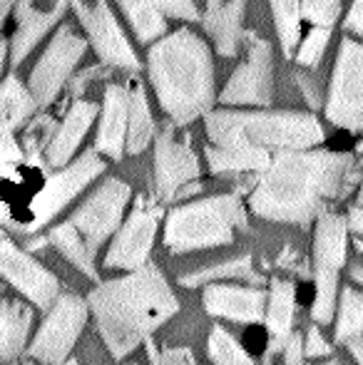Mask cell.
Segmentation results:
<instances>
[{
	"label": "cell",
	"instance_id": "obj_1",
	"mask_svg": "<svg viewBox=\"0 0 363 365\" xmlns=\"http://www.w3.org/2000/svg\"><path fill=\"white\" fill-rule=\"evenodd\" d=\"M356 179V157L326 149H279L259 172L249 209L281 224H309L329 199L346 197Z\"/></svg>",
	"mask_w": 363,
	"mask_h": 365
},
{
	"label": "cell",
	"instance_id": "obj_2",
	"mask_svg": "<svg viewBox=\"0 0 363 365\" xmlns=\"http://www.w3.org/2000/svg\"><path fill=\"white\" fill-rule=\"evenodd\" d=\"M88 306L107 351L117 361L130 356L180 311V301L165 274L150 261L127 276L95 286L88 296Z\"/></svg>",
	"mask_w": 363,
	"mask_h": 365
},
{
	"label": "cell",
	"instance_id": "obj_3",
	"mask_svg": "<svg viewBox=\"0 0 363 365\" xmlns=\"http://www.w3.org/2000/svg\"><path fill=\"white\" fill-rule=\"evenodd\" d=\"M147 68L157 100L175 125H189L209 112L214 102L212 53L189 28L152 45Z\"/></svg>",
	"mask_w": 363,
	"mask_h": 365
},
{
	"label": "cell",
	"instance_id": "obj_4",
	"mask_svg": "<svg viewBox=\"0 0 363 365\" xmlns=\"http://www.w3.org/2000/svg\"><path fill=\"white\" fill-rule=\"evenodd\" d=\"M207 137L214 147L311 149L324 140L321 122L304 112H209Z\"/></svg>",
	"mask_w": 363,
	"mask_h": 365
},
{
	"label": "cell",
	"instance_id": "obj_5",
	"mask_svg": "<svg viewBox=\"0 0 363 365\" xmlns=\"http://www.w3.org/2000/svg\"><path fill=\"white\" fill-rule=\"evenodd\" d=\"M237 229H247V209L239 194L209 197L170 212L165 226V246L172 254L217 249L232 244Z\"/></svg>",
	"mask_w": 363,
	"mask_h": 365
},
{
	"label": "cell",
	"instance_id": "obj_6",
	"mask_svg": "<svg viewBox=\"0 0 363 365\" xmlns=\"http://www.w3.org/2000/svg\"><path fill=\"white\" fill-rule=\"evenodd\" d=\"M349 254V221L341 214L321 212L314 236V281L316 296L311 306V318L319 326L334 321L339 301V274Z\"/></svg>",
	"mask_w": 363,
	"mask_h": 365
},
{
	"label": "cell",
	"instance_id": "obj_7",
	"mask_svg": "<svg viewBox=\"0 0 363 365\" xmlns=\"http://www.w3.org/2000/svg\"><path fill=\"white\" fill-rule=\"evenodd\" d=\"M90 306L78 293H60L45 316L38 336L30 343V358L43 365H63L78 343Z\"/></svg>",
	"mask_w": 363,
	"mask_h": 365
},
{
	"label": "cell",
	"instance_id": "obj_8",
	"mask_svg": "<svg viewBox=\"0 0 363 365\" xmlns=\"http://www.w3.org/2000/svg\"><path fill=\"white\" fill-rule=\"evenodd\" d=\"M326 117L349 132L363 130V43L346 38L331 77Z\"/></svg>",
	"mask_w": 363,
	"mask_h": 365
},
{
	"label": "cell",
	"instance_id": "obj_9",
	"mask_svg": "<svg viewBox=\"0 0 363 365\" xmlns=\"http://www.w3.org/2000/svg\"><path fill=\"white\" fill-rule=\"evenodd\" d=\"M130 184L122 179H107L102 182L95 192L75 209V214L68 221L80 231L85 246L92 256L100 251V246L120 229L122 214L130 202Z\"/></svg>",
	"mask_w": 363,
	"mask_h": 365
},
{
	"label": "cell",
	"instance_id": "obj_10",
	"mask_svg": "<svg viewBox=\"0 0 363 365\" xmlns=\"http://www.w3.org/2000/svg\"><path fill=\"white\" fill-rule=\"evenodd\" d=\"M102 172H105V162L100 159V152L92 149V152H85L78 162L65 167L63 172L53 174V177L45 182L43 192L35 197L33 221L25 226V231L33 234V231H38L40 226L53 221L85 187H88L92 179H97Z\"/></svg>",
	"mask_w": 363,
	"mask_h": 365
},
{
	"label": "cell",
	"instance_id": "obj_11",
	"mask_svg": "<svg viewBox=\"0 0 363 365\" xmlns=\"http://www.w3.org/2000/svg\"><path fill=\"white\" fill-rule=\"evenodd\" d=\"M85 48H88V43L80 35H75L70 25H63L58 30L53 43L48 45L43 58L38 60L35 70L30 73V95H33L35 105L45 107L58 97V92L68 82L75 65L85 55Z\"/></svg>",
	"mask_w": 363,
	"mask_h": 365
},
{
	"label": "cell",
	"instance_id": "obj_12",
	"mask_svg": "<svg viewBox=\"0 0 363 365\" xmlns=\"http://www.w3.org/2000/svg\"><path fill=\"white\" fill-rule=\"evenodd\" d=\"M162 209L150 207L145 199H137L125 224L117 229L110 249L105 256V269L135 271L147 264L152 244H155L157 226H160Z\"/></svg>",
	"mask_w": 363,
	"mask_h": 365
},
{
	"label": "cell",
	"instance_id": "obj_13",
	"mask_svg": "<svg viewBox=\"0 0 363 365\" xmlns=\"http://www.w3.org/2000/svg\"><path fill=\"white\" fill-rule=\"evenodd\" d=\"M252 38L249 55L234 75L229 77L222 92L224 105H269L274 95V70H272V45L262 38Z\"/></svg>",
	"mask_w": 363,
	"mask_h": 365
},
{
	"label": "cell",
	"instance_id": "obj_14",
	"mask_svg": "<svg viewBox=\"0 0 363 365\" xmlns=\"http://www.w3.org/2000/svg\"><path fill=\"white\" fill-rule=\"evenodd\" d=\"M73 8L78 13L80 23H83V28L88 30L92 48L97 50L102 63L115 65V68H127V70L140 68V60H137L135 50L130 48L120 23L115 20V15L107 8L105 0H97L92 8H88L83 0H73Z\"/></svg>",
	"mask_w": 363,
	"mask_h": 365
},
{
	"label": "cell",
	"instance_id": "obj_15",
	"mask_svg": "<svg viewBox=\"0 0 363 365\" xmlns=\"http://www.w3.org/2000/svg\"><path fill=\"white\" fill-rule=\"evenodd\" d=\"M0 276H5L38 308H50V303L60 296L58 276H53L43 264L8 239L0 241Z\"/></svg>",
	"mask_w": 363,
	"mask_h": 365
},
{
	"label": "cell",
	"instance_id": "obj_16",
	"mask_svg": "<svg viewBox=\"0 0 363 365\" xmlns=\"http://www.w3.org/2000/svg\"><path fill=\"white\" fill-rule=\"evenodd\" d=\"M199 177V159L194 149L189 147V140L177 142L175 130L167 127L157 137L155 147V187L157 197L162 202L177 199V192L184 184L194 182Z\"/></svg>",
	"mask_w": 363,
	"mask_h": 365
},
{
	"label": "cell",
	"instance_id": "obj_17",
	"mask_svg": "<svg viewBox=\"0 0 363 365\" xmlns=\"http://www.w3.org/2000/svg\"><path fill=\"white\" fill-rule=\"evenodd\" d=\"M204 311L209 316L237 323H262L267 311V291L257 286L209 284L202 293Z\"/></svg>",
	"mask_w": 363,
	"mask_h": 365
},
{
	"label": "cell",
	"instance_id": "obj_18",
	"mask_svg": "<svg viewBox=\"0 0 363 365\" xmlns=\"http://www.w3.org/2000/svg\"><path fill=\"white\" fill-rule=\"evenodd\" d=\"M18 30L13 35V45H10V60L13 65H20L35 45L43 40V35L63 18L68 0H55L53 8L38 10L33 0H18Z\"/></svg>",
	"mask_w": 363,
	"mask_h": 365
},
{
	"label": "cell",
	"instance_id": "obj_19",
	"mask_svg": "<svg viewBox=\"0 0 363 365\" xmlns=\"http://www.w3.org/2000/svg\"><path fill=\"white\" fill-rule=\"evenodd\" d=\"M244 3L247 0H207L204 30L212 35L219 55L234 58L239 53V43L247 38L242 28Z\"/></svg>",
	"mask_w": 363,
	"mask_h": 365
},
{
	"label": "cell",
	"instance_id": "obj_20",
	"mask_svg": "<svg viewBox=\"0 0 363 365\" xmlns=\"http://www.w3.org/2000/svg\"><path fill=\"white\" fill-rule=\"evenodd\" d=\"M95 115H97V107L95 102H88V100H78L70 112L65 115L63 125L60 130L53 135L48 145V164L50 167H65V164L73 159L75 149L80 147L83 137L88 135L90 125L95 122Z\"/></svg>",
	"mask_w": 363,
	"mask_h": 365
},
{
	"label": "cell",
	"instance_id": "obj_21",
	"mask_svg": "<svg viewBox=\"0 0 363 365\" xmlns=\"http://www.w3.org/2000/svg\"><path fill=\"white\" fill-rule=\"evenodd\" d=\"M294 308H296V289L286 279H272L267 293V311H264V323L269 331V348L267 363L272 361L274 353H281L286 336L294 326Z\"/></svg>",
	"mask_w": 363,
	"mask_h": 365
},
{
	"label": "cell",
	"instance_id": "obj_22",
	"mask_svg": "<svg viewBox=\"0 0 363 365\" xmlns=\"http://www.w3.org/2000/svg\"><path fill=\"white\" fill-rule=\"evenodd\" d=\"M127 105H130V92L120 85H110L105 90V110H102L100 132H97L95 149L112 159H120L125 152V135H127Z\"/></svg>",
	"mask_w": 363,
	"mask_h": 365
},
{
	"label": "cell",
	"instance_id": "obj_23",
	"mask_svg": "<svg viewBox=\"0 0 363 365\" xmlns=\"http://www.w3.org/2000/svg\"><path fill=\"white\" fill-rule=\"evenodd\" d=\"M33 326V308L18 298L0 303V361H13L25 351Z\"/></svg>",
	"mask_w": 363,
	"mask_h": 365
},
{
	"label": "cell",
	"instance_id": "obj_24",
	"mask_svg": "<svg viewBox=\"0 0 363 365\" xmlns=\"http://www.w3.org/2000/svg\"><path fill=\"white\" fill-rule=\"evenodd\" d=\"M207 162L214 174L232 172H264L272 162L267 147L247 145V147H207Z\"/></svg>",
	"mask_w": 363,
	"mask_h": 365
},
{
	"label": "cell",
	"instance_id": "obj_25",
	"mask_svg": "<svg viewBox=\"0 0 363 365\" xmlns=\"http://www.w3.org/2000/svg\"><path fill=\"white\" fill-rule=\"evenodd\" d=\"M155 137V120H152V110L147 105V97L142 85H137L130 92V105H127V152L140 154L145 152L147 145Z\"/></svg>",
	"mask_w": 363,
	"mask_h": 365
},
{
	"label": "cell",
	"instance_id": "obj_26",
	"mask_svg": "<svg viewBox=\"0 0 363 365\" xmlns=\"http://www.w3.org/2000/svg\"><path fill=\"white\" fill-rule=\"evenodd\" d=\"M48 241L55 246V249L60 251V254L65 256V259L70 261L73 266H78L80 271H83L85 276H90V279H97V271H95V256L88 251V246H85L83 236H80V231L75 229L70 221H65V224H58L53 231H50Z\"/></svg>",
	"mask_w": 363,
	"mask_h": 365
},
{
	"label": "cell",
	"instance_id": "obj_27",
	"mask_svg": "<svg viewBox=\"0 0 363 365\" xmlns=\"http://www.w3.org/2000/svg\"><path fill=\"white\" fill-rule=\"evenodd\" d=\"M35 100L23 85H20L15 77H8V80L0 85V125L3 127H20L30 115L35 112Z\"/></svg>",
	"mask_w": 363,
	"mask_h": 365
},
{
	"label": "cell",
	"instance_id": "obj_28",
	"mask_svg": "<svg viewBox=\"0 0 363 365\" xmlns=\"http://www.w3.org/2000/svg\"><path fill=\"white\" fill-rule=\"evenodd\" d=\"M117 3H120L122 13L132 23V30L137 33V38L145 45L152 43L155 38H160V35H165L167 20L160 8H155L147 0H117Z\"/></svg>",
	"mask_w": 363,
	"mask_h": 365
},
{
	"label": "cell",
	"instance_id": "obj_29",
	"mask_svg": "<svg viewBox=\"0 0 363 365\" xmlns=\"http://www.w3.org/2000/svg\"><path fill=\"white\" fill-rule=\"evenodd\" d=\"M227 279H244V281H259V276L254 274L252 259L247 254L244 256H232L227 261H219V264L204 266L199 271H192L189 276H182L180 284L182 286H202L204 281H227Z\"/></svg>",
	"mask_w": 363,
	"mask_h": 365
},
{
	"label": "cell",
	"instance_id": "obj_30",
	"mask_svg": "<svg viewBox=\"0 0 363 365\" xmlns=\"http://www.w3.org/2000/svg\"><path fill=\"white\" fill-rule=\"evenodd\" d=\"M336 341L346 343L363 331V289L344 286L336 301Z\"/></svg>",
	"mask_w": 363,
	"mask_h": 365
},
{
	"label": "cell",
	"instance_id": "obj_31",
	"mask_svg": "<svg viewBox=\"0 0 363 365\" xmlns=\"http://www.w3.org/2000/svg\"><path fill=\"white\" fill-rule=\"evenodd\" d=\"M207 356L212 365H257L247 348L222 326H214L207 338Z\"/></svg>",
	"mask_w": 363,
	"mask_h": 365
},
{
	"label": "cell",
	"instance_id": "obj_32",
	"mask_svg": "<svg viewBox=\"0 0 363 365\" xmlns=\"http://www.w3.org/2000/svg\"><path fill=\"white\" fill-rule=\"evenodd\" d=\"M272 13L281 48H284V55L289 58L301 35V0H272Z\"/></svg>",
	"mask_w": 363,
	"mask_h": 365
},
{
	"label": "cell",
	"instance_id": "obj_33",
	"mask_svg": "<svg viewBox=\"0 0 363 365\" xmlns=\"http://www.w3.org/2000/svg\"><path fill=\"white\" fill-rule=\"evenodd\" d=\"M329 40H331V28H324V25H316L306 40L301 43L299 55H296V63L304 65V68H316L324 58L326 48H329Z\"/></svg>",
	"mask_w": 363,
	"mask_h": 365
},
{
	"label": "cell",
	"instance_id": "obj_34",
	"mask_svg": "<svg viewBox=\"0 0 363 365\" xmlns=\"http://www.w3.org/2000/svg\"><path fill=\"white\" fill-rule=\"evenodd\" d=\"M341 13V0H301V18L331 28Z\"/></svg>",
	"mask_w": 363,
	"mask_h": 365
},
{
	"label": "cell",
	"instance_id": "obj_35",
	"mask_svg": "<svg viewBox=\"0 0 363 365\" xmlns=\"http://www.w3.org/2000/svg\"><path fill=\"white\" fill-rule=\"evenodd\" d=\"M50 132H53V120L50 117H40V120H35L33 125L25 130V154H28L30 159H38L40 149H43L45 145H50Z\"/></svg>",
	"mask_w": 363,
	"mask_h": 365
},
{
	"label": "cell",
	"instance_id": "obj_36",
	"mask_svg": "<svg viewBox=\"0 0 363 365\" xmlns=\"http://www.w3.org/2000/svg\"><path fill=\"white\" fill-rule=\"evenodd\" d=\"M152 3L155 8H160L165 15H172V18H180V20H197L199 13H197V5L192 0H147Z\"/></svg>",
	"mask_w": 363,
	"mask_h": 365
},
{
	"label": "cell",
	"instance_id": "obj_37",
	"mask_svg": "<svg viewBox=\"0 0 363 365\" xmlns=\"http://www.w3.org/2000/svg\"><path fill=\"white\" fill-rule=\"evenodd\" d=\"M23 159V149L15 142L13 137V130L10 127H3L0 125V167H13Z\"/></svg>",
	"mask_w": 363,
	"mask_h": 365
},
{
	"label": "cell",
	"instance_id": "obj_38",
	"mask_svg": "<svg viewBox=\"0 0 363 365\" xmlns=\"http://www.w3.org/2000/svg\"><path fill=\"white\" fill-rule=\"evenodd\" d=\"M304 356L306 358H329L331 356V343L324 338L319 323L306 328V343H304Z\"/></svg>",
	"mask_w": 363,
	"mask_h": 365
},
{
	"label": "cell",
	"instance_id": "obj_39",
	"mask_svg": "<svg viewBox=\"0 0 363 365\" xmlns=\"http://www.w3.org/2000/svg\"><path fill=\"white\" fill-rule=\"evenodd\" d=\"M281 356H284V365H306L304 356V336L296 331H291L286 336L284 346H281Z\"/></svg>",
	"mask_w": 363,
	"mask_h": 365
},
{
	"label": "cell",
	"instance_id": "obj_40",
	"mask_svg": "<svg viewBox=\"0 0 363 365\" xmlns=\"http://www.w3.org/2000/svg\"><path fill=\"white\" fill-rule=\"evenodd\" d=\"M155 365H197L189 348H165L162 353H152Z\"/></svg>",
	"mask_w": 363,
	"mask_h": 365
},
{
	"label": "cell",
	"instance_id": "obj_41",
	"mask_svg": "<svg viewBox=\"0 0 363 365\" xmlns=\"http://www.w3.org/2000/svg\"><path fill=\"white\" fill-rule=\"evenodd\" d=\"M346 30L354 35H363V0H354L349 15H346Z\"/></svg>",
	"mask_w": 363,
	"mask_h": 365
},
{
	"label": "cell",
	"instance_id": "obj_42",
	"mask_svg": "<svg viewBox=\"0 0 363 365\" xmlns=\"http://www.w3.org/2000/svg\"><path fill=\"white\" fill-rule=\"evenodd\" d=\"M296 80H299L301 92H304L306 102H309L311 107H319V95H316L314 80H311V77H306V75H301V73H296Z\"/></svg>",
	"mask_w": 363,
	"mask_h": 365
},
{
	"label": "cell",
	"instance_id": "obj_43",
	"mask_svg": "<svg viewBox=\"0 0 363 365\" xmlns=\"http://www.w3.org/2000/svg\"><path fill=\"white\" fill-rule=\"evenodd\" d=\"M346 348H349V353L356 361V365H363V331L359 333V336L351 338V341H346Z\"/></svg>",
	"mask_w": 363,
	"mask_h": 365
},
{
	"label": "cell",
	"instance_id": "obj_44",
	"mask_svg": "<svg viewBox=\"0 0 363 365\" xmlns=\"http://www.w3.org/2000/svg\"><path fill=\"white\" fill-rule=\"evenodd\" d=\"M349 229L354 231V234H359L361 239H363V207H356V209H351L349 212Z\"/></svg>",
	"mask_w": 363,
	"mask_h": 365
},
{
	"label": "cell",
	"instance_id": "obj_45",
	"mask_svg": "<svg viewBox=\"0 0 363 365\" xmlns=\"http://www.w3.org/2000/svg\"><path fill=\"white\" fill-rule=\"evenodd\" d=\"M351 279L356 281V284L363 289V264H354L351 266Z\"/></svg>",
	"mask_w": 363,
	"mask_h": 365
},
{
	"label": "cell",
	"instance_id": "obj_46",
	"mask_svg": "<svg viewBox=\"0 0 363 365\" xmlns=\"http://www.w3.org/2000/svg\"><path fill=\"white\" fill-rule=\"evenodd\" d=\"M18 3V0H0V25H3V20H5V15L10 13V8Z\"/></svg>",
	"mask_w": 363,
	"mask_h": 365
},
{
	"label": "cell",
	"instance_id": "obj_47",
	"mask_svg": "<svg viewBox=\"0 0 363 365\" xmlns=\"http://www.w3.org/2000/svg\"><path fill=\"white\" fill-rule=\"evenodd\" d=\"M311 365H339L336 361H326V363H311Z\"/></svg>",
	"mask_w": 363,
	"mask_h": 365
},
{
	"label": "cell",
	"instance_id": "obj_48",
	"mask_svg": "<svg viewBox=\"0 0 363 365\" xmlns=\"http://www.w3.org/2000/svg\"><path fill=\"white\" fill-rule=\"evenodd\" d=\"M359 204L363 207V184H361V192H359Z\"/></svg>",
	"mask_w": 363,
	"mask_h": 365
},
{
	"label": "cell",
	"instance_id": "obj_49",
	"mask_svg": "<svg viewBox=\"0 0 363 365\" xmlns=\"http://www.w3.org/2000/svg\"><path fill=\"white\" fill-rule=\"evenodd\" d=\"M0 241H3V229H0Z\"/></svg>",
	"mask_w": 363,
	"mask_h": 365
},
{
	"label": "cell",
	"instance_id": "obj_50",
	"mask_svg": "<svg viewBox=\"0 0 363 365\" xmlns=\"http://www.w3.org/2000/svg\"><path fill=\"white\" fill-rule=\"evenodd\" d=\"M68 365H78V363H75V361H70V363H68Z\"/></svg>",
	"mask_w": 363,
	"mask_h": 365
},
{
	"label": "cell",
	"instance_id": "obj_51",
	"mask_svg": "<svg viewBox=\"0 0 363 365\" xmlns=\"http://www.w3.org/2000/svg\"><path fill=\"white\" fill-rule=\"evenodd\" d=\"M23 365H33V363H23Z\"/></svg>",
	"mask_w": 363,
	"mask_h": 365
}]
</instances>
